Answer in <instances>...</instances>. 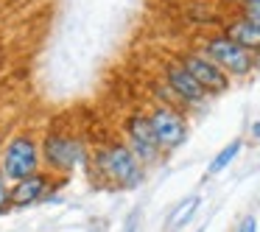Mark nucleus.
Wrapping results in <instances>:
<instances>
[{"label":"nucleus","mask_w":260,"mask_h":232,"mask_svg":"<svg viewBox=\"0 0 260 232\" xmlns=\"http://www.w3.org/2000/svg\"><path fill=\"white\" fill-rule=\"evenodd\" d=\"M42 171V157H40V140L31 131H17L6 140L0 148V174L9 182H23L28 176Z\"/></svg>","instance_id":"obj_4"},{"label":"nucleus","mask_w":260,"mask_h":232,"mask_svg":"<svg viewBox=\"0 0 260 232\" xmlns=\"http://www.w3.org/2000/svg\"><path fill=\"white\" fill-rule=\"evenodd\" d=\"M202 207V196H187L185 202L176 204V210L171 213V221H168V229H179V226H185L187 221L193 218V213Z\"/></svg>","instance_id":"obj_12"},{"label":"nucleus","mask_w":260,"mask_h":232,"mask_svg":"<svg viewBox=\"0 0 260 232\" xmlns=\"http://www.w3.org/2000/svg\"><path fill=\"white\" fill-rule=\"evenodd\" d=\"M196 51H202L210 62H215L232 81L235 79H249V76L257 70L260 59L252 56L249 51H243L238 42H232L224 31H210L202 34L196 42Z\"/></svg>","instance_id":"obj_3"},{"label":"nucleus","mask_w":260,"mask_h":232,"mask_svg":"<svg viewBox=\"0 0 260 232\" xmlns=\"http://www.w3.org/2000/svg\"><path fill=\"white\" fill-rule=\"evenodd\" d=\"M62 182L64 179H53L48 171H40V174L28 176L23 182H14L12 185V210H28V207H37V204L48 202L51 196H56Z\"/></svg>","instance_id":"obj_9"},{"label":"nucleus","mask_w":260,"mask_h":232,"mask_svg":"<svg viewBox=\"0 0 260 232\" xmlns=\"http://www.w3.org/2000/svg\"><path fill=\"white\" fill-rule=\"evenodd\" d=\"M249 135H252V140H260V118L249 126Z\"/></svg>","instance_id":"obj_16"},{"label":"nucleus","mask_w":260,"mask_h":232,"mask_svg":"<svg viewBox=\"0 0 260 232\" xmlns=\"http://www.w3.org/2000/svg\"><path fill=\"white\" fill-rule=\"evenodd\" d=\"M98 176L104 179V185L112 190H137L146 182V168L140 165V159L126 148V143L120 137L107 140L101 146L92 148L90 165Z\"/></svg>","instance_id":"obj_1"},{"label":"nucleus","mask_w":260,"mask_h":232,"mask_svg":"<svg viewBox=\"0 0 260 232\" xmlns=\"http://www.w3.org/2000/svg\"><path fill=\"white\" fill-rule=\"evenodd\" d=\"M123 232H137V218H135V215H132V221L126 224V229H123Z\"/></svg>","instance_id":"obj_17"},{"label":"nucleus","mask_w":260,"mask_h":232,"mask_svg":"<svg viewBox=\"0 0 260 232\" xmlns=\"http://www.w3.org/2000/svg\"><path fill=\"white\" fill-rule=\"evenodd\" d=\"M199 232H204V229H199Z\"/></svg>","instance_id":"obj_19"},{"label":"nucleus","mask_w":260,"mask_h":232,"mask_svg":"<svg viewBox=\"0 0 260 232\" xmlns=\"http://www.w3.org/2000/svg\"><path fill=\"white\" fill-rule=\"evenodd\" d=\"M232 3H238V6H243V3H249V0H232Z\"/></svg>","instance_id":"obj_18"},{"label":"nucleus","mask_w":260,"mask_h":232,"mask_svg":"<svg viewBox=\"0 0 260 232\" xmlns=\"http://www.w3.org/2000/svg\"><path fill=\"white\" fill-rule=\"evenodd\" d=\"M238 12L241 14H260V0H249V3L238 6Z\"/></svg>","instance_id":"obj_15"},{"label":"nucleus","mask_w":260,"mask_h":232,"mask_svg":"<svg viewBox=\"0 0 260 232\" xmlns=\"http://www.w3.org/2000/svg\"><path fill=\"white\" fill-rule=\"evenodd\" d=\"M120 140H123L126 148L140 159V165L146 171L154 168V165H159L165 157L159 143H157V137H154L151 123H148V115L143 112V109H135V112H129L123 118V123H120Z\"/></svg>","instance_id":"obj_5"},{"label":"nucleus","mask_w":260,"mask_h":232,"mask_svg":"<svg viewBox=\"0 0 260 232\" xmlns=\"http://www.w3.org/2000/svg\"><path fill=\"white\" fill-rule=\"evenodd\" d=\"M148 123L154 129V137H157L162 154H171L176 148H182L190 137V120H187V112L176 107H165V104H151L146 109Z\"/></svg>","instance_id":"obj_6"},{"label":"nucleus","mask_w":260,"mask_h":232,"mask_svg":"<svg viewBox=\"0 0 260 232\" xmlns=\"http://www.w3.org/2000/svg\"><path fill=\"white\" fill-rule=\"evenodd\" d=\"M176 59H179L182 68H185L187 73L196 79V84L202 87V90L207 92L210 98L224 95V92L232 87V79H230V76H226L215 62H210V59L204 56L202 51H196V48H185V51H179V53H176Z\"/></svg>","instance_id":"obj_8"},{"label":"nucleus","mask_w":260,"mask_h":232,"mask_svg":"<svg viewBox=\"0 0 260 232\" xmlns=\"http://www.w3.org/2000/svg\"><path fill=\"white\" fill-rule=\"evenodd\" d=\"M159 79H162L165 87L174 92V98H176L182 112H187V109H204V104L210 101V95L196 84V79L182 68V62L176 56H171L162 62V76H159Z\"/></svg>","instance_id":"obj_7"},{"label":"nucleus","mask_w":260,"mask_h":232,"mask_svg":"<svg viewBox=\"0 0 260 232\" xmlns=\"http://www.w3.org/2000/svg\"><path fill=\"white\" fill-rule=\"evenodd\" d=\"M235 232H257V218H254V215H243V218L238 221Z\"/></svg>","instance_id":"obj_14"},{"label":"nucleus","mask_w":260,"mask_h":232,"mask_svg":"<svg viewBox=\"0 0 260 232\" xmlns=\"http://www.w3.org/2000/svg\"><path fill=\"white\" fill-rule=\"evenodd\" d=\"M241 151H243V140H241V137L230 140L218 154H215L213 159H210V165H207V176H218V174H224V171L238 159V154H241Z\"/></svg>","instance_id":"obj_11"},{"label":"nucleus","mask_w":260,"mask_h":232,"mask_svg":"<svg viewBox=\"0 0 260 232\" xmlns=\"http://www.w3.org/2000/svg\"><path fill=\"white\" fill-rule=\"evenodd\" d=\"M221 31H224L232 42H238L243 51H249L252 56L260 59V28L252 20H246L243 14H232V17L221 25Z\"/></svg>","instance_id":"obj_10"},{"label":"nucleus","mask_w":260,"mask_h":232,"mask_svg":"<svg viewBox=\"0 0 260 232\" xmlns=\"http://www.w3.org/2000/svg\"><path fill=\"white\" fill-rule=\"evenodd\" d=\"M90 154H92V148L87 146L84 137L70 135V131L51 129L40 140L42 168L51 176H59V179H68L70 174L87 168L90 165Z\"/></svg>","instance_id":"obj_2"},{"label":"nucleus","mask_w":260,"mask_h":232,"mask_svg":"<svg viewBox=\"0 0 260 232\" xmlns=\"http://www.w3.org/2000/svg\"><path fill=\"white\" fill-rule=\"evenodd\" d=\"M12 213V182L0 174V215Z\"/></svg>","instance_id":"obj_13"}]
</instances>
